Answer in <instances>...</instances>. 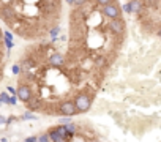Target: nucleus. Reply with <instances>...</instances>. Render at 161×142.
I'll use <instances>...</instances> for the list:
<instances>
[{
    "label": "nucleus",
    "mask_w": 161,
    "mask_h": 142,
    "mask_svg": "<svg viewBox=\"0 0 161 142\" xmlns=\"http://www.w3.org/2000/svg\"><path fill=\"white\" fill-rule=\"evenodd\" d=\"M47 134H49L51 142H68L69 140V136H68L63 125H55V126L49 128Z\"/></svg>",
    "instance_id": "obj_2"
},
{
    "label": "nucleus",
    "mask_w": 161,
    "mask_h": 142,
    "mask_svg": "<svg viewBox=\"0 0 161 142\" xmlns=\"http://www.w3.org/2000/svg\"><path fill=\"white\" fill-rule=\"evenodd\" d=\"M0 38H2V35H0Z\"/></svg>",
    "instance_id": "obj_27"
},
{
    "label": "nucleus",
    "mask_w": 161,
    "mask_h": 142,
    "mask_svg": "<svg viewBox=\"0 0 161 142\" xmlns=\"http://www.w3.org/2000/svg\"><path fill=\"white\" fill-rule=\"evenodd\" d=\"M103 14H104L109 21H112V19H120V18H122V10H120V7H119L115 2H111V3H108V5L103 7Z\"/></svg>",
    "instance_id": "obj_5"
},
{
    "label": "nucleus",
    "mask_w": 161,
    "mask_h": 142,
    "mask_svg": "<svg viewBox=\"0 0 161 142\" xmlns=\"http://www.w3.org/2000/svg\"><path fill=\"white\" fill-rule=\"evenodd\" d=\"M63 126H65V129H66V133H68L69 137H73L77 133V125L76 123H68V125H63Z\"/></svg>",
    "instance_id": "obj_9"
},
{
    "label": "nucleus",
    "mask_w": 161,
    "mask_h": 142,
    "mask_svg": "<svg viewBox=\"0 0 161 142\" xmlns=\"http://www.w3.org/2000/svg\"><path fill=\"white\" fill-rule=\"evenodd\" d=\"M142 8V2L141 0H131L130 3L125 5V11L126 13H139Z\"/></svg>",
    "instance_id": "obj_8"
},
{
    "label": "nucleus",
    "mask_w": 161,
    "mask_h": 142,
    "mask_svg": "<svg viewBox=\"0 0 161 142\" xmlns=\"http://www.w3.org/2000/svg\"><path fill=\"white\" fill-rule=\"evenodd\" d=\"M74 101V106H76V111L77 114H86L90 111L92 107V103H93V96L87 92H80L76 95V98L73 100Z\"/></svg>",
    "instance_id": "obj_1"
},
{
    "label": "nucleus",
    "mask_w": 161,
    "mask_h": 142,
    "mask_svg": "<svg viewBox=\"0 0 161 142\" xmlns=\"http://www.w3.org/2000/svg\"><path fill=\"white\" fill-rule=\"evenodd\" d=\"M66 2H68L69 5H73V3H74V0H66Z\"/></svg>",
    "instance_id": "obj_24"
},
{
    "label": "nucleus",
    "mask_w": 161,
    "mask_h": 142,
    "mask_svg": "<svg viewBox=\"0 0 161 142\" xmlns=\"http://www.w3.org/2000/svg\"><path fill=\"white\" fill-rule=\"evenodd\" d=\"M158 35H159V36H161V30H159V32H158Z\"/></svg>",
    "instance_id": "obj_25"
},
{
    "label": "nucleus",
    "mask_w": 161,
    "mask_h": 142,
    "mask_svg": "<svg viewBox=\"0 0 161 142\" xmlns=\"http://www.w3.org/2000/svg\"><path fill=\"white\" fill-rule=\"evenodd\" d=\"M0 100H2V103H3V104H8V106H10V95H8L7 92L0 93Z\"/></svg>",
    "instance_id": "obj_11"
},
{
    "label": "nucleus",
    "mask_w": 161,
    "mask_h": 142,
    "mask_svg": "<svg viewBox=\"0 0 161 142\" xmlns=\"http://www.w3.org/2000/svg\"><path fill=\"white\" fill-rule=\"evenodd\" d=\"M16 120H18L16 115H10V117H7V123H5V125H11V123H14Z\"/></svg>",
    "instance_id": "obj_15"
},
{
    "label": "nucleus",
    "mask_w": 161,
    "mask_h": 142,
    "mask_svg": "<svg viewBox=\"0 0 161 142\" xmlns=\"http://www.w3.org/2000/svg\"><path fill=\"white\" fill-rule=\"evenodd\" d=\"M71 123V118L69 117H63V118H58V125H68Z\"/></svg>",
    "instance_id": "obj_14"
},
{
    "label": "nucleus",
    "mask_w": 161,
    "mask_h": 142,
    "mask_svg": "<svg viewBox=\"0 0 161 142\" xmlns=\"http://www.w3.org/2000/svg\"><path fill=\"white\" fill-rule=\"evenodd\" d=\"M7 93H8L10 96H16V89L11 87V85H8V87H7Z\"/></svg>",
    "instance_id": "obj_13"
},
{
    "label": "nucleus",
    "mask_w": 161,
    "mask_h": 142,
    "mask_svg": "<svg viewBox=\"0 0 161 142\" xmlns=\"http://www.w3.org/2000/svg\"><path fill=\"white\" fill-rule=\"evenodd\" d=\"M58 30H60L58 27H54V29L51 30V36H57V35H58Z\"/></svg>",
    "instance_id": "obj_21"
},
{
    "label": "nucleus",
    "mask_w": 161,
    "mask_h": 142,
    "mask_svg": "<svg viewBox=\"0 0 161 142\" xmlns=\"http://www.w3.org/2000/svg\"><path fill=\"white\" fill-rule=\"evenodd\" d=\"M95 2H97L98 5H101V7H104V5H108V3H111V2H114V0H95Z\"/></svg>",
    "instance_id": "obj_17"
},
{
    "label": "nucleus",
    "mask_w": 161,
    "mask_h": 142,
    "mask_svg": "<svg viewBox=\"0 0 161 142\" xmlns=\"http://www.w3.org/2000/svg\"><path fill=\"white\" fill-rule=\"evenodd\" d=\"M86 2H87V0H74V3H73V5H76V7H82Z\"/></svg>",
    "instance_id": "obj_20"
},
{
    "label": "nucleus",
    "mask_w": 161,
    "mask_h": 142,
    "mask_svg": "<svg viewBox=\"0 0 161 142\" xmlns=\"http://www.w3.org/2000/svg\"><path fill=\"white\" fill-rule=\"evenodd\" d=\"M5 41H13V35L10 32H5Z\"/></svg>",
    "instance_id": "obj_22"
},
{
    "label": "nucleus",
    "mask_w": 161,
    "mask_h": 142,
    "mask_svg": "<svg viewBox=\"0 0 161 142\" xmlns=\"http://www.w3.org/2000/svg\"><path fill=\"white\" fill-rule=\"evenodd\" d=\"M92 142H101V140H92Z\"/></svg>",
    "instance_id": "obj_26"
},
{
    "label": "nucleus",
    "mask_w": 161,
    "mask_h": 142,
    "mask_svg": "<svg viewBox=\"0 0 161 142\" xmlns=\"http://www.w3.org/2000/svg\"><path fill=\"white\" fill-rule=\"evenodd\" d=\"M16 96H18V101H22V103H30L32 98H33V90L29 84H24L21 82L16 89Z\"/></svg>",
    "instance_id": "obj_3"
},
{
    "label": "nucleus",
    "mask_w": 161,
    "mask_h": 142,
    "mask_svg": "<svg viewBox=\"0 0 161 142\" xmlns=\"http://www.w3.org/2000/svg\"><path fill=\"white\" fill-rule=\"evenodd\" d=\"M11 71H13V74H14V76H18V74L21 73V66H19V65H14Z\"/></svg>",
    "instance_id": "obj_18"
},
{
    "label": "nucleus",
    "mask_w": 161,
    "mask_h": 142,
    "mask_svg": "<svg viewBox=\"0 0 161 142\" xmlns=\"http://www.w3.org/2000/svg\"><path fill=\"white\" fill-rule=\"evenodd\" d=\"M18 104V96H10V106H16Z\"/></svg>",
    "instance_id": "obj_19"
},
{
    "label": "nucleus",
    "mask_w": 161,
    "mask_h": 142,
    "mask_svg": "<svg viewBox=\"0 0 161 142\" xmlns=\"http://www.w3.org/2000/svg\"><path fill=\"white\" fill-rule=\"evenodd\" d=\"M19 120H22V122H29V120H36V115L32 112V111H27V112H24L21 117H19Z\"/></svg>",
    "instance_id": "obj_10"
},
{
    "label": "nucleus",
    "mask_w": 161,
    "mask_h": 142,
    "mask_svg": "<svg viewBox=\"0 0 161 142\" xmlns=\"http://www.w3.org/2000/svg\"><path fill=\"white\" fill-rule=\"evenodd\" d=\"M24 142H38V136H29L24 139Z\"/></svg>",
    "instance_id": "obj_16"
},
{
    "label": "nucleus",
    "mask_w": 161,
    "mask_h": 142,
    "mask_svg": "<svg viewBox=\"0 0 161 142\" xmlns=\"http://www.w3.org/2000/svg\"><path fill=\"white\" fill-rule=\"evenodd\" d=\"M57 111H58V114H60L62 117H73V115L77 114L73 100H65V101H62V103L58 104Z\"/></svg>",
    "instance_id": "obj_4"
},
{
    "label": "nucleus",
    "mask_w": 161,
    "mask_h": 142,
    "mask_svg": "<svg viewBox=\"0 0 161 142\" xmlns=\"http://www.w3.org/2000/svg\"><path fill=\"white\" fill-rule=\"evenodd\" d=\"M47 63H49V66H52V68H63V66H65V55L60 54V52H54V54L49 57Z\"/></svg>",
    "instance_id": "obj_6"
},
{
    "label": "nucleus",
    "mask_w": 161,
    "mask_h": 142,
    "mask_svg": "<svg viewBox=\"0 0 161 142\" xmlns=\"http://www.w3.org/2000/svg\"><path fill=\"white\" fill-rule=\"evenodd\" d=\"M7 123V117H3L2 114H0V126H2V125H5Z\"/></svg>",
    "instance_id": "obj_23"
},
{
    "label": "nucleus",
    "mask_w": 161,
    "mask_h": 142,
    "mask_svg": "<svg viewBox=\"0 0 161 142\" xmlns=\"http://www.w3.org/2000/svg\"><path fill=\"white\" fill-rule=\"evenodd\" d=\"M109 30H111L112 33H115V35H122V33L125 32V22L122 21V18H120V19H112V21H109Z\"/></svg>",
    "instance_id": "obj_7"
},
{
    "label": "nucleus",
    "mask_w": 161,
    "mask_h": 142,
    "mask_svg": "<svg viewBox=\"0 0 161 142\" xmlns=\"http://www.w3.org/2000/svg\"><path fill=\"white\" fill-rule=\"evenodd\" d=\"M38 142H51V139H49V134H47V133H43V134H40V136H38Z\"/></svg>",
    "instance_id": "obj_12"
}]
</instances>
